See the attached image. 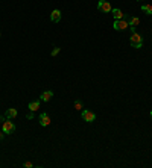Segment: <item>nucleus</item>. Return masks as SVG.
<instances>
[{"instance_id": "nucleus-12", "label": "nucleus", "mask_w": 152, "mask_h": 168, "mask_svg": "<svg viewBox=\"0 0 152 168\" xmlns=\"http://www.w3.org/2000/svg\"><path fill=\"white\" fill-rule=\"evenodd\" d=\"M28 108H29V111L35 112V111H38V109H40V102H31Z\"/></svg>"}, {"instance_id": "nucleus-16", "label": "nucleus", "mask_w": 152, "mask_h": 168, "mask_svg": "<svg viewBox=\"0 0 152 168\" xmlns=\"http://www.w3.org/2000/svg\"><path fill=\"white\" fill-rule=\"evenodd\" d=\"M25 166H26V168H32L34 165H32V162H25Z\"/></svg>"}, {"instance_id": "nucleus-17", "label": "nucleus", "mask_w": 152, "mask_h": 168, "mask_svg": "<svg viewBox=\"0 0 152 168\" xmlns=\"http://www.w3.org/2000/svg\"><path fill=\"white\" fill-rule=\"evenodd\" d=\"M28 118H29V120L34 118V112H32V111H31V114H28Z\"/></svg>"}, {"instance_id": "nucleus-19", "label": "nucleus", "mask_w": 152, "mask_h": 168, "mask_svg": "<svg viewBox=\"0 0 152 168\" xmlns=\"http://www.w3.org/2000/svg\"><path fill=\"white\" fill-rule=\"evenodd\" d=\"M150 117H152V112H150Z\"/></svg>"}, {"instance_id": "nucleus-7", "label": "nucleus", "mask_w": 152, "mask_h": 168, "mask_svg": "<svg viewBox=\"0 0 152 168\" xmlns=\"http://www.w3.org/2000/svg\"><path fill=\"white\" fill-rule=\"evenodd\" d=\"M50 20H52L53 23H58V21L61 20V11H59V9L52 11V14H50Z\"/></svg>"}, {"instance_id": "nucleus-15", "label": "nucleus", "mask_w": 152, "mask_h": 168, "mask_svg": "<svg viewBox=\"0 0 152 168\" xmlns=\"http://www.w3.org/2000/svg\"><path fill=\"white\" fill-rule=\"evenodd\" d=\"M59 50H61V49H59V47H55V49H53V50H52V56H56V55H58V53H59Z\"/></svg>"}, {"instance_id": "nucleus-4", "label": "nucleus", "mask_w": 152, "mask_h": 168, "mask_svg": "<svg viewBox=\"0 0 152 168\" xmlns=\"http://www.w3.org/2000/svg\"><path fill=\"white\" fill-rule=\"evenodd\" d=\"M81 115H82L84 121H87V123H93V121L96 120V114L91 112V111H88V109H84Z\"/></svg>"}, {"instance_id": "nucleus-9", "label": "nucleus", "mask_w": 152, "mask_h": 168, "mask_svg": "<svg viewBox=\"0 0 152 168\" xmlns=\"http://www.w3.org/2000/svg\"><path fill=\"white\" fill-rule=\"evenodd\" d=\"M17 114H19V112H17V109H15V108H9V109L6 111V114H5V115H6V118H9V120H11V118H15V117H17Z\"/></svg>"}, {"instance_id": "nucleus-3", "label": "nucleus", "mask_w": 152, "mask_h": 168, "mask_svg": "<svg viewBox=\"0 0 152 168\" xmlns=\"http://www.w3.org/2000/svg\"><path fill=\"white\" fill-rule=\"evenodd\" d=\"M128 21L125 20V18H122V20H116L114 23H113V29L114 31H125L126 27H128Z\"/></svg>"}, {"instance_id": "nucleus-20", "label": "nucleus", "mask_w": 152, "mask_h": 168, "mask_svg": "<svg viewBox=\"0 0 152 168\" xmlns=\"http://www.w3.org/2000/svg\"><path fill=\"white\" fill-rule=\"evenodd\" d=\"M0 35H2V32H0Z\"/></svg>"}, {"instance_id": "nucleus-18", "label": "nucleus", "mask_w": 152, "mask_h": 168, "mask_svg": "<svg viewBox=\"0 0 152 168\" xmlns=\"http://www.w3.org/2000/svg\"><path fill=\"white\" fill-rule=\"evenodd\" d=\"M3 139V132H0V141Z\"/></svg>"}, {"instance_id": "nucleus-8", "label": "nucleus", "mask_w": 152, "mask_h": 168, "mask_svg": "<svg viewBox=\"0 0 152 168\" xmlns=\"http://www.w3.org/2000/svg\"><path fill=\"white\" fill-rule=\"evenodd\" d=\"M125 18H126V20H129L128 23H129L131 26H138V24H140V20H138L137 17H129V15H126V14H125Z\"/></svg>"}, {"instance_id": "nucleus-14", "label": "nucleus", "mask_w": 152, "mask_h": 168, "mask_svg": "<svg viewBox=\"0 0 152 168\" xmlns=\"http://www.w3.org/2000/svg\"><path fill=\"white\" fill-rule=\"evenodd\" d=\"M75 109L82 111V102H81V100H76V102H75Z\"/></svg>"}, {"instance_id": "nucleus-6", "label": "nucleus", "mask_w": 152, "mask_h": 168, "mask_svg": "<svg viewBox=\"0 0 152 168\" xmlns=\"http://www.w3.org/2000/svg\"><path fill=\"white\" fill-rule=\"evenodd\" d=\"M40 124H41L43 127H46V126H49V124H50V118H49V115H47L46 112L40 114Z\"/></svg>"}, {"instance_id": "nucleus-13", "label": "nucleus", "mask_w": 152, "mask_h": 168, "mask_svg": "<svg viewBox=\"0 0 152 168\" xmlns=\"http://www.w3.org/2000/svg\"><path fill=\"white\" fill-rule=\"evenodd\" d=\"M141 11H144L147 15H152V5H143V6H141Z\"/></svg>"}, {"instance_id": "nucleus-1", "label": "nucleus", "mask_w": 152, "mask_h": 168, "mask_svg": "<svg viewBox=\"0 0 152 168\" xmlns=\"http://www.w3.org/2000/svg\"><path fill=\"white\" fill-rule=\"evenodd\" d=\"M129 43H131V46H132L134 49H141V46H143V40H141V37H140L138 34H135V32L131 35Z\"/></svg>"}, {"instance_id": "nucleus-10", "label": "nucleus", "mask_w": 152, "mask_h": 168, "mask_svg": "<svg viewBox=\"0 0 152 168\" xmlns=\"http://www.w3.org/2000/svg\"><path fill=\"white\" fill-rule=\"evenodd\" d=\"M113 17L116 20H122V18H125V12H122L120 9H113Z\"/></svg>"}, {"instance_id": "nucleus-11", "label": "nucleus", "mask_w": 152, "mask_h": 168, "mask_svg": "<svg viewBox=\"0 0 152 168\" xmlns=\"http://www.w3.org/2000/svg\"><path fill=\"white\" fill-rule=\"evenodd\" d=\"M52 97H53V92H52V91H44V92L41 94V100H43V102H49Z\"/></svg>"}, {"instance_id": "nucleus-2", "label": "nucleus", "mask_w": 152, "mask_h": 168, "mask_svg": "<svg viewBox=\"0 0 152 168\" xmlns=\"http://www.w3.org/2000/svg\"><path fill=\"white\" fill-rule=\"evenodd\" d=\"M97 9L100 12H111L113 8L110 5V2H106V0H99V3H97Z\"/></svg>"}, {"instance_id": "nucleus-5", "label": "nucleus", "mask_w": 152, "mask_h": 168, "mask_svg": "<svg viewBox=\"0 0 152 168\" xmlns=\"http://www.w3.org/2000/svg\"><path fill=\"white\" fill-rule=\"evenodd\" d=\"M15 130V124L12 121H3V133H12Z\"/></svg>"}]
</instances>
